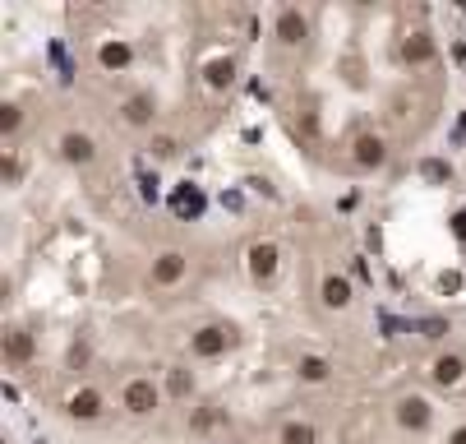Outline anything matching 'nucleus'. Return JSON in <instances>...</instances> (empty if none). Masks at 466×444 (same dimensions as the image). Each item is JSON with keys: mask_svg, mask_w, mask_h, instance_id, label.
Here are the masks:
<instances>
[{"mask_svg": "<svg viewBox=\"0 0 466 444\" xmlns=\"http://www.w3.org/2000/svg\"><path fill=\"white\" fill-rule=\"evenodd\" d=\"M102 408H106V403H102V394H97V389H75V394H70V403H65V412H70L75 421H97V417H102Z\"/></svg>", "mask_w": 466, "mask_h": 444, "instance_id": "nucleus-9", "label": "nucleus"}, {"mask_svg": "<svg viewBox=\"0 0 466 444\" xmlns=\"http://www.w3.org/2000/svg\"><path fill=\"white\" fill-rule=\"evenodd\" d=\"M153 153H157V158H176V153H180V144H176L171 135H157V139H153Z\"/></svg>", "mask_w": 466, "mask_h": 444, "instance_id": "nucleus-22", "label": "nucleus"}, {"mask_svg": "<svg viewBox=\"0 0 466 444\" xmlns=\"http://www.w3.org/2000/svg\"><path fill=\"white\" fill-rule=\"evenodd\" d=\"M351 162H356L360 171H379V167L388 162V139L374 135V130H360V135L351 139Z\"/></svg>", "mask_w": 466, "mask_h": 444, "instance_id": "nucleus-2", "label": "nucleus"}, {"mask_svg": "<svg viewBox=\"0 0 466 444\" xmlns=\"http://www.w3.org/2000/svg\"><path fill=\"white\" fill-rule=\"evenodd\" d=\"M296 375L305 379V385H323V379L332 375V366H328L323 356H300V366H296Z\"/></svg>", "mask_w": 466, "mask_h": 444, "instance_id": "nucleus-18", "label": "nucleus"}, {"mask_svg": "<svg viewBox=\"0 0 466 444\" xmlns=\"http://www.w3.org/2000/svg\"><path fill=\"white\" fill-rule=\"evenodd\" d=\"M278 260H282V255H278L273 241H254V245H249V278H254V283H273V278H278Z\"/></svg>", "mask_w": 466, "mask_h": 444, "instance_id": "nucleus-4", "label": "nucleus"}, {"mask_svg": "<svg viewBox=\"0 0 466 444\" xmlns=\"http://www.w3.org/2000/svg\"><path fill=\"white\" fill-rule=\"evenodd\" d=\"M19 176H24V162H19V158H10V162H5V181H10V185H19Z\"/></svg>", "mask_w": 466, "mask_h": 444, "instance_id": "nucleus-25", "label": "nucleus"}, {"mask_svg": "<svg viewBox=\"0 0 466 444\" xmlns=\"http://www.w3.org/2000/svg\"><path fill=\"white\" fill-rule=\"evenodd\" d=\"M439 287H443V292H457V287H461V278H457V274H443V278H439Z\"/></svg>", "mask_w": 466, "mask_h": 444, "instance_id": "nucleus-28", "label": "nucleus"}, {"mask_svg": "<svg viewBox=\"0 0 466 444\" xmlns=\"http://www.w3.org/2000/svg\"><path fill=\"white\" fill-rule=\"evenodd\" d=\"M305 37H309V19H305L296 5H282V10H278V42H282V46H300Z\"/></svg>", "mask_w": 466, "mask_h": 444, "instance_id": "nucleus-6", "label": "nucleus"}, {"mask_svg": "<svg viewBox=\"0 0 466 444\" xmlns=\"http://www.w3.org/2000/svg\"><path fill=\"white\" fill-rule=\"evenodd\" d=\"M323 305H328V310H347V305H351V283L338 278V274H328V278H323Z\"/></svg>", "mask_w": 466, "mask_h": 444, "instance_id": "nucleus-14", "label": "nucleus"}, {"mask_svg": "<svg viewBox=\"0 0 466 444\" xmlns=\"http://www.w3.org/2000/svg\"><path fill=\"white\" fill-rule=\"evenodd\" d=\"M5 356H10L15 366L33 361V334H28V329H5Z\"/></svg>", "mask_w": 466, "mask_h": 444, "instance_id": "nucleus-15", "label": "nucleus"}, {"mask_svg": "<svg viewBox=\"0 0 466 444\" xmlns=\"http://www.w3.org/2000/svg\"><path fill=\"white\" fill-rule=\"evenodd\" d=\"M425 176H430V181H443L448 167H443V162H425Z\"/></svg>", "mask_w": 466, "mask_h": 444, "instance_id": "nucleus-27", "label": "nucleus"}, {"mask_svg": "<svg viewBox=\"0 0 466 444\" xmlns=\"http://www.w3.org/2000/svg\"><path fill=\"white\" fill-rule=\"evenodd\" d=\"M171 209L180 213V218H198V213H204V195H198V190L185 181L180 190H176V200H171Z\"/></svg>", "mask_w": 466, "mask_h": 444, "instance_id": "nucleus-17", "label": "nucleus"}, {"mask_svg": "<svg viewBox=\"0 0 466 444\" xmlns=\"http://www.w3.org/2000/svg\"><path fill=\"white\" fill-rule=\"evenodd\" d=\"M185 274H189V260L180 255V250H167V255L153 260V287H176Z\"/></svg>", "mask_w": 466, "mask_h": 444, "instance_id": "nucleus-7", "label": "nucleus"}, {"mask_svg": "<svg viewBox=\"0 0 466 444\" xmlns=\"http://www.w3.org/2000/svg\"><path fill=\"white\" fill-rule=\"evenodd\" d=\"M204 79H208V88H231V79H236V60H231V56L208 60V66H204Z\"/></svg>", "mask_w": 466, "mask_h": 444, "instance_id": "nucleus-16", "label": "nucleus"}, {"mask_svg": "<svg viewBox=\"0 0 466 444\" xmlns=\"http://www.w3.org/2000/svg\"><path fill=\"white\" fill-rule=\"evenodd\" d=\"M60 158L70 162V167H88V162L97 158V144H93V135H79V130L60 135Z\"/></svg>", "mask_w": 466, "mask_h": 444, "instance_id": "nucleus-8", "label": "nucleus"}, {"mask_svg": "<svg viewBox=\"0 0 466 444\" xmlns=\"http://www.w3.org/2000/svg\"><path fill=\"white\" fill-rule=\"evenodd\" d=\"M231 347H236V329L231 325H204V329H194V338H189V352L204 356V361H213V356H222Z\"/></svg>", "mask_w": 466, "mask_h": 444, "instance_id": "nucleus-1", "label": "nucleus"}, {"mask_svg": "<svg viewBox=\"0 0 466 444\" xmlns=\"http://www.w3.org/2000/svg\"><path fill=\"white\" fill-rule=\"evenodd\" d=\"M282 444H319V430L309 421H287L282 426Z\"/></svg>", "mask_w": 466, "mask_h": 444, "instance_id": "nucleus-19", "label": "nucleus"}, {"mask_svg": "<svg viewBox=\"0 0 466 444\" xmlns=\"http://www.w3.org/2000/svg\"><path fill=\"white\" fill-rule=\"evenodd\" d=\"M24 125V111H19V102H5V135H15Z\"/></svg>", "mask_w": 466, "mask_h": 444, "instance_id": "nucleus-23", "label": "nucleus"}, {"mask_svg": "<svg viewBox=\"0 0 466 444\" xmlns=\"http://www.w3.org/2000/svg\"><path fill=\"white\" fill-rule=\"evenodd\" d=\"M296 130H300V135H305L309 144L319 139V111H314V107H305V111L296 116Z\"/></svg>", "mask_w": 466, "mask_h": 444, "instance_id": "nucleus-21", "label": "nucleus"}, {"mask_svg": "<svg viewBox=\"0 0 466 444\" xmlns=\"http://www.w3.org/2000/svg\"><path fill=\"white\" fill-rule=\"evenodd\" d=\"M120 116H125L129 125H153V116H157V98H153V93L125 98V102H120Z\"/></svg>", "mask_w": 466, "mask_h": 444, "instance_id": "nucleus-11", "label": "nucleus"}, {"mask_svg": "<svg viewBox=\"0 0 466 444\" xmlns=\"http://www.w3.org/2000/svg\"><path fill=\"white\" fill-rule=\"evenodd\" d=\"M430 421H434V408H430L420 394L397 398V426H402V430H425Z\"/></svg>", "mask_w": 466, "mask_h": 444, "instance_id": "nucleus-5", "label": "nucleus"}, {"mask_svg": "<svg viewBox=\"0 0 466 444\" xmlns=\"http://www.w3.org/2000/svg\"><path fill=\"white\" fill-rule=\"evenodd\" d=\"M139 185H144V200H148V204H153V200H157V176H144V181H139Z\"/></svg>", "mask_w": 466, "mask_h": 444, "instance_id": "nucleus-26", "label": "nucleus"}, {"mask_svg": "<svg viewBox=\"0 0 466 444\" xmlns=\"http://www.w3.org/2000/svg\"><path fill=\"white\" fill-rule=\"evenodd\" d=\"M120 403H125L129 417H148V412L162 403V389L153 385V379H129L125 394H120Z\"/></svg>", "mask_w": 466, "mask_h": 444, "instance_id": "nucleus-3", "label": "nucleus"}, {"mask_svg": "<svg viewBox=\"0 0 466 444\" xmlns=\"http://www.w3.org/2000/svg\"><path fill=\"white\" fill-rule=\"evenodd\" d=\"M448 444H466V426H457V430L448 435Z\"/></svg>", "mask_w": 466, "mask_h": 444, "instance_id": "nucleus-30", "label": "nucleus"}, {"mask_svg": "<svg viewBox=\"0 0 466 444\" xmlns=\"http://www.w3.org/2000/svg\"><path fill=\"white\" fill-rule=\"evenodd\" d=\"M434 56H439V46H434V37H430L425 28H416V33L402 42V60H407V66H430Z\"/></svg>", "mask_w": 466, "mask_h": 444, "instance_id": "nucleus-10", "label": "nucleus"}, {"mask_svg": "<svg viewBox=\"0 0 466 444\" xmlns=\"http://www.w3.org/2000/svg\"><path fill=\"white\" fill-rule=\"evenodd\" d=\"M97 60H102V70H129V60H135V46H129V42H102Z\"/></svg>", "mask_w": 466, "mask_h": 444, "instance_id": "nucleus-13", "label": "nucleus"}, {"mask_svg": "<svg viewBox=\"0 0 466 444\" xmlns=\"http://www.w3.org/2000/svg\"><path fill=\"white\" fill-rule=\"evenodd\" d=\"M430 375H434V385L452 389V385H461V375H466V361H461V356H452V352H443V356H434Z\"/></svg>", "mask_w": 466, "mask_h": 444, "instance_id": "nucleus-12", "label": "nucleus"}, {"mask_svg": "<svg viewBox=\"0 0 466 444\" xmlns=\"http://www.w3.org/2000/svg\"><path fill=\"white\" fill-rule=\"evenodd\" d=\"M70 361H75V366H84V361H88V347H84V343H75V347H70Z\"/></svg>", "mask_w": 466, "mask_h": 444, "instance_id": "nucleus-29", "label": "nucleus"}, {"mask_svg": "<svg viewBox=\"0 0 466 444\" xmlns=\"http://www.w3.org/2000/svg\"><path fill=\"white\" fill-rule=\"evenodd\" d=\"M443 334H448L443 320H425V325H420V338H443Z\"/></svg>", "mask_w": 466, "mask_h": 444, "instance_id": "nucleus-24", "label": "nucleus"}, {"mask_svg": "<svg viewBox=\"0 0 466 444\" xmlns=\"http://www.w3.org/2000/svg\"><path fill=\"white\" fill-rule=\"evenodd\" d=\"M167 389H171L176 398H189V389H194V375H189V370H180V366H176V370H167Z\"/></svg>", "mask_w": 466, "mask_h": 444, "instance_id": "nucleus-20", "label": "nucleus"}]
</instances>
